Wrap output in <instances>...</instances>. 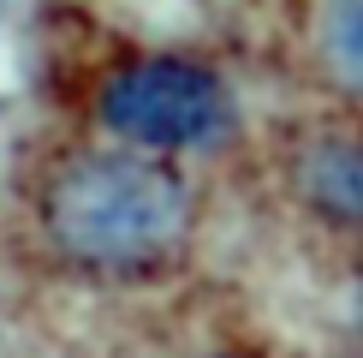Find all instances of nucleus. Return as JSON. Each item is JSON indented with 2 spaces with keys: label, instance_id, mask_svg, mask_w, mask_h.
Masks as SVG:
<instances>
[{
  "label": "nucleus",
  "instance_id": "f257e3e1",
  "mask_svg": "<svg viewBox=\"0 0 363 358\" xmlns=\"http://www.w3.org/2000/svg\"><path fill=\"white\" fill-rule=\"evenodd\" d=\"M42 215L66 257L101 268H138L167 257L185 239L191 185L155 156L101 149V156H72L54 173Z\"/></svg>",
  "mask_w": 363,
  "mask_h": 358
},
{
  "label": "nucleus",
  "instance_id": "f03ea898",
  "mask_svg": "<svg viewBox=\"0 0 363 358\" xmlns=\"http://www.w3.org/2000/svg\"><path fill=\"white\" fill-rule=\"evenodd\" d=\"M101 119L138 149H208L233 131V96L196 60H131L101 84Z\"/></svg>",
  "mask_w": 363,
  "mask_h": 358
},
{
  "label": "nucleus",
  "instance_id": "7ed1b4c3",
  "mask_svg": "<svg viewBox=\"0 0 363 358\" xmlns=\"http://www.w3.org/2000/svg\"><path fill=\"white\" fill-rule=\"evenodd\" d=\"M298 191L322 215L363 227V143L357 138H315L298 156Z\"/></svg>",
  "mask_w": 363,
  "mask_h": 358
},
{
  "label": "nucleus",
  "instance_id": "20e7f679",
  "mask_svg": "<svg viewBox=\"0 0 363 358\" xmlns=\"http://www.w3.org/2000/svg\"><path fill=\"white\" fill-rule=\"evenodd\" d=\"M315 42H322V66L363 96V0H322Z\"/></svg>",
  "mask_w": 363,
  "mask_h": 358
}]
</instances>
